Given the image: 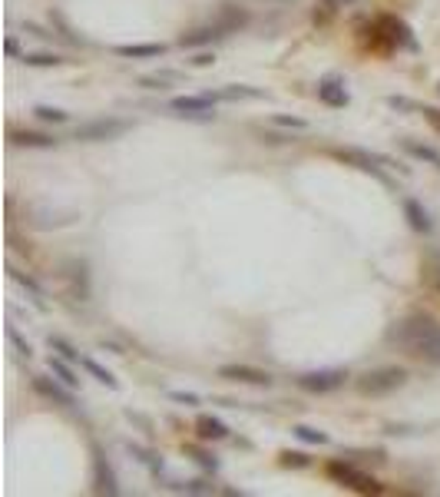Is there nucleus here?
Returning a JSON list of instances; mask_svg holds the SVG:
<instances>
[{
    "mask_svg": "<svg viewBox=\"0 0 440 497\" xmlns=\"http://www.w3.org/2000/svg\"><path fill=\"white\" fill-rule=\"evenodd\" d=\"M387 342L404 348L408 355H417L430 365H440V325L430 315H408L387 332Z\"/></svg>",
    "mask_w": 440,
    "mask_h": 497,
    "instance_id": "1",
    "label": "nucleus"
},
{
    "mask_svg": "<svg viewBox=\"0 0 440 497\" xmlns=\"http://www.w3.org/2000/svg\"><path fill=\"white\" fill-rule=\"evenodd\" d=\"M133 130L129 119H116V116H106V119H90L83 126L73 130V140H83V143H99V140H116L123 133Z\"/></svg>",
    "mask_w": 440,
    "mask_h": 497,
    "instance_id": "2",
    "label": "nucleus"
},
{
    "mask_svg": "<svg viewBox=\"0 0 440 497\" xmlns=\"http://www.w3.org/2000/svg\"><path fill=\"white\" fill-rule=\"evenodd\" d=\"M404 381H408V371H404V368H374V371H367V375L358 378V388L365 391V395H391V391H398Z\"/></svg>",
    "mask_w": 440,
    "mask_h": 497,
    "instance_id": "3",
    "label": "nucleus"
},
{
    "mask_svg": "<svg viewBox=\"0 0 440 497\" xmlns=\"http://www.w3.org/2000/svg\"><path fill=\"white\" fill-rule=\"evenodd\" d=\"M331 152L338 156V160L358 166L361 173L377 176L381 183H387V176H384V169H381V166H394V162L387 160V156H381V152H365V150H355V146H338V150H331Z\"/></svg>",
    "mask_w": 440,
    "mask_h": 497,
    "instance_id": "4",
    "label": "nucleus"
},
{
    "mask_svg": "<svg viewBox=\"0 0 440 497\" xmlns=\"http://www.w3.org/2000/svg\"><path fill=\"white\" fill-rule=\"evenodd\" d=\"M328 474L334 477V481H341L344 487H355V491H365V494H377L381 491V484H377L371 474H365V471H358L355 465H348V461H331L328 465Z\"/></svg>",
    "mask_w": 440,
    "mask_h": 497,
    "instance_id": "5",
    "label": "nucleus"
},
{
    "mask_svg": "<svg viewBox=\"0 0 440 497\" xmlns=\"http://www.w3.org/2000/svg\"><path fill=\"white\" fill-rule=\"evenodd\" d=\"M348 371L344 368H322V371H305L298 378V388L301 391H312V395H324V391H334L341 388Z\"/></svg>",
    "mask_w": 440,
    "mask_h": 497,
    "instance_id": "6",
    "label": "nucleus"
},
{
    "mask_svg": "<svg viewBox=\"0 0 440 497\" xmlns=\"http://www.w3.org/2000/svg\"><path fill=\"white\" fill-rule=\"evenodd\" d=\"M212 103H215V100L209 97V93H202V97H176V100L169 103V109H176L179 116L202 119V123H209V119H215Z\"/></svg>",
    "mask_w": 440,
    "mask_h": 497,
    "instance_id": "7",
    "label": "nucleus"
},
{
    "mask_svg": "<svg viewBox=\"0 0 440 497\" xmlns=\"http://www.w3.org/2000/svg\"><path fill=\"white\" fill-rule=\"evenodd\" d=\"M219 378L242 381V385H258V388H269V385H271V375H269V371H262V368H252V365H222V368H219Z\"/></svg>",
    "mask_w": 440,
    "mask_h": 497,
    "instance_id": "8",
    "label": "nucleus"
},
{
    "mask_svg": "<svg viewBox=\"0 0 440 497\" xmlns=\"http://www.w3.org/2000/svg\"><path fill=\"white\" fill-rule=\"evenodd\" d=\"M93 481H97V491L99 494H116V474H113V467L106 465V457L99 448H93Z\"/></svg>",
    "mask_w": 440,
    "mask_h": 497,
    "instance_id": "9",
    "label": "nucleus"
},
{
    "mask_svg": "<svg viewBox=\"0 0 440 497\" xmlns=\"http://www.w3.org/2000/svg\"><path fill=\"white\" fill-rule=\"evenodd\" d=\"M226 27L219 20H212V23H205V27H199V30H192V33H183L179 37V47H205V44H212V40H219V37H226Z\"/></svg>",
    "mask_w": 440,
    "mask_h": 497,
    "instance_id": "10",
    "label": "nucleus"
},
{
    "mask_svg": "<svg viewBox=\"0 0 440 497\" xmlns=\"http://www.w3.org/2000/svg\"><path fill=\"white\" fill-rule=\"evenodd\" d=\"M33 388L40 391V395H47L50 401H56V405H63V408H73V405H76V398L66 391L70 385L60 388V385H54V381H47V378H33Z\"/></svg>",
    "mask_w": 440,
    "mask_h": 497,
    "instance_id": "11",
    "label": "nucleus"
},
{
    "mask_svg": "<svg viewBox=\"0 0 440 497\" xmlns=\"http://www.w3.org/2000/svg\"><path fill=\"white\" fill-rule=\"evenodd\" d=\"M209 97H212L215 103H219V100H262V97H265V90L245 87V83H232V87L215 90V93H209Z\"/></svg>",
    "mask_w": 440,
    "mask_h": 497,
    "instance_id": "12",
    "label": "nucleus"
},
{
    "mask_svg": "<svg viewBox=\"0 0 440 497\" xmlns=\"http://www.w3.org/2000/svg\"><path fill=\"white\" fill-rule=\"evenodd\" d=\"M404 216H408L410 229H417V232H430L434 229V222H430L427 209L417 203V199H404Z\"/></svg>",
    "mask_w": 440,
    "mask_h": 497,
    "instance_id": "13",
    "label": "nucleus"
},
{
    "mask_svg": "<svg viewBox=\"0 0 440 497\" xmlns=\"http://www.w3.org/2000/svg\"><path fill=\"white\" fill-rule=\"evenodd\" d=\"M318 100L322 103H328V107H348V90L338 83V80H324L322 87H318Z\"/></svg>",
    "mask_w": 440,
    "mask_h": 497,
    "instance_id": "14",
    "label": "nucleus"
},
{
    "mask_svg": "<svg viewBox=\"0 0 440 497\" xmlns=\"http://www.w3.org/2000/svg\"><path fill=\"white\" fill-rule=\"evenodd\" d=\"M381 23L391 30V40H394V44H404L408 50H417V40L410 37V27L404 20H398V17H381Z\"/></svg>",
    "mask_w": 440,
    "mask_h": 497,
    "instance_id": "15",
    "label": "nucleus"
},
{
    "mask_svg": "<svg viewBox=\"0 0 440 497\" xmlns=\"http://www.w3.org/2000/svg\"><path fill=\"white\" fill-rule=\"evenodd\" d=\"M195 428H199V438H202V441H222L228 434L226 424L219 421V418H212V414H202V418L195 421Z\"/></svg>",
    "mask_w": 440,
    "mask_h": 497,
    "instance_id": "16",
    "label": "nucleus"
},
{
    "mask_svg": "<svg viewBox=\"0 0 440 497\" xmlns=\"http://www.w3.org/2000/svg\"><path fill=\"white\" fill-rule=\"evenodd\" d=\"M11 143L13 146H33V150H50L54 146V136H47V133H27V130H17L11 133Z\"/></svg>",
    "mask_w": 440,
    "mask_h": 497,
    "instance_id": "17",
    "label": "nucleus"
},
{
    "mask_svg": "<svg viewBox=\"0 0 440 497\" xmlns=\"http://www.w3.org/2000/svg\"><path fill=\"white\" fill-rule=\"evenodd\" d=\"M166 54L162 44H129V47H116V56H133V60H149V56Z\"/></svg>",
    "mask_w": 440,
    "mask_h": 497,
    "instance_id": "18",
    "label": "nucleus"
},
{
    "mask_svg": "<svg viewBox=\"0 0 440 497\" xmlns=\"http://www.w3.org/2000/svg\"><path fill=\"white\" fill-rule=\"evenodd\" d=\"M80 365L86 368V371H90V375H93V378L97 381H103V385H106V388H119V381L113 378V371H106V368L99 365V361H93V358H80Z\"/></svg>",
    "mask_w": 440,
    "mask_h": 497,
    "instance_id": "19",
    "label": "nucleus"
},
{
    "mask_svg": "<svg viewBox=\"0 0 440 497\" xmlns=\"http://www.w3.org/2000/svg\"><path fill=\"white\" fill-rule=\"evenodd\" d=\"M176 80H179V73H176V70H166V73L140 76V87H146V90H166L169 83H176Z\"/></svg>",
    "mask_w": 440,
    "mask_h": 497,
    "instance_id": "20",
    "label": "nucleus"
},
{
    "mask_svg": "<svg viewBox=\"0 0 440 497\" xmlns=\"http://www.w3.org/2000/svg\"><path fill=\"white\" fill-rule=\"evenodd\" d=\"M11 275H13V282H20L23 289L33 295V302H37V309H47V302H43V289L37 285V282L30 279V275H23V272H17V269H11Z\"/></svg>",
    "mask_w": 440,
    "mask_h": 497,
    "instance_id": "21",
    "label": "nucleus"
},
{
    "mask_svg": "<svg viewBox=\"0 0 440 497\" xmlns=\"http://www.w3.org/2000/svg\"><path fill=\"white\" fill-rule=\"evenodd\" d=\"M50 368H54V375L63 381V385H70V388H76V385H80V378L73 375V368L66 365V358H50Z\"/></svg>",
    "mask_w": 440,
    "mask_h": 497,
    "instance_id": "22",
    "label": "nucleus"
},
{
    "mask_svg": "<svg viewBox=\"0 0 440 497\" xmlns=\"http://www.w3.org/2000/svg\"><path fill=\"white\" fill-rule=\"evenodd\" d=\"M291 431H295V438H298V441H308V444H328V434L318 431V428H308V424H295Z\"/></svg>",
    "mask_w": 440,
    "mask_h": 497,
    "instance_id": "23",
    "label": "nucleus"
},
{
    "mask_svg": "<svg viewBox=\"0 0 440 497\" xmlns=\"http://www.w3.org/2000/svg\"><path fill=\"white\" fill-rule=\"evenodd\" d=\"M404 150H408V152H414V156H417V160L440 162V152L434 150V146H424V143H414V140H408V143H404Z\"/></svg>",
    "mask_w": 440,
    "mask_h": 497,
    "instance_id": "24",
    "label": "nucleus"
},
{
    "mask_svg": "<svg viewBox=\"0 0 440 497\" xmlns=\"http://www.w3.org/2000/svg\"><path fill=\"white\" fill-rule=\"evenodd\" d=\"M50 348L60 352V358H66V361H80V358H83L73 345H70V342H66V338H60V335H50Z\"/></svg>",
    "mask_w": 440,
    "mask_h": 497,
    "instance_id": "25",
    "label": "nucleus"
},
{
    "mask_svg": "<svg viewBox=\"0 0 440 497\" xmlns=\"http://www.w3.org/2000/svg\"><path fill=\"white\" fill-rule=\"evenodd\" d=\"M33 116L43 119V123H66L70 113H63V109H56V107H37L33 109Z\"/></svg>",
    "mask_w": 440,
    "mask_h": 497,
    "instance_id": "26",
    "label": "nucleus"
},
{
    "mask_svg": "<svg viewBox=\"0 0 440 497\" xmlns=\"http://www.w3.org/2000/svg\"><path fill=\"white\" fill-rule=\"evenodd\" d=\"M23 64L27 66H60L63 60L56 54H23Z\"/></svg>",
    "mask_w": 440,
    "mask_h": 497,
    "instance_id": "27",
    "label": "nucleus"
},
{
    "mask_svg": "<svg viewBox=\"0 0 440 497\" xmlns=\"http://www.w3.org/2000/svg\"><path fill=\"white\" fill-rule=\"evenodd\" d=\"M129 451L136 454V457H140L146 467H152V471H162V461H156V454H152V451H142L140 444H129Z\"/></svg>",
    "mask_w": 440,
    "mask_h": 497,
    "instance_id": "28",
    "label": "nucleus"
},
{
    "mask_svg": "<svg viewBox=\"0 0 440 497\" xmlns=\"http://www.w3.org/2000/svg\"><path fill=\"white\" fill-rule=\"evenodd\" d=\"M176 491H185V494H212L215 484H205V481H185V484H176Z\"/></svg>",
    "mask_w": 440,
    "mask_h": 497,
    "instance_id": "29",
    "label": "nucleus"
},
{
    "mask_svg": "<svg viewBox=\"0 0 440 497\" xmlns=\"http://www.w3.org/2000/svg\"><path fill=\"white\" fill-rule=\"evenodd\" d=\"M275 126H288V130H308V119L301 116H271Z\"/></svg>",
    "mask_w": 440,
    "mask_h": 497,
    "instance_id": "30",
    "label": "nucleus"
},
{
    "mask_svg": "<svg viewBox=\"0 0 440 497\" xmlns=\"http://www.w3.org/2000/svg\"><path fill=\"white\" fill-rule=\"evenodd\" d=\"M7 338H11L13 345H17V352H20L23 358H30V355H33V348L27 345V342H23V338H20V332H17V328H13V325H7Z\"/></svg>",
    "mask_w": 440,
    "mask_h": 497,
    "instance_id": "31",
    "label": "nucleus"
},
{
    "mask_svg": "<svg viewBox=\"0 0 440 497\" xmlns=\"http://www.w3.org/2000/svg\"><path fill=\"white\" fill-rule=\"evenodd\" d=\"M281 465H288V467H305L308 465V457L298 451H288V454H281Z\"/></svg>",
    "mask_w": 440,
    "mask_h": 497,
    "instance_id": "32",
    "label": "nucleus"
},
{
    "mask_svg": "<svg viewBox=\"0 0 440 497\" xmlns=\"http://www.w3.org/2000/svg\"><path fill=\"white\" fill-rule=\"evenodd\" d=\"M172 401H183V405H199V395H192V391H169Z\"/></svg>",
    "mask_w": 440,
    "mask_h": 497,
    "instance_id": "33",
    "label": "nucleus"
},
{
    "mask_svg": "<svg viewBox=\"0 0 440 497\" xmlns=\"http://www.w3.org/2000/svg\"><path fill=\"white\" fill-rule=\"evenodd\" d=\"M189 454H195V461H199V465L202 467H209V471H215V457H209V454H202V451H195V448H189Z\"/></svg>",
    "mask_w": 440,
    "mask_h": 497,
    "instance_id": "34",
    "label": "nucleus"
},
{
    "mask_svg": "<svg viewBox=\"0 0 440 497\" xmlns=\"http://www.w3.org/2000/svg\"><path fill=\"white\" fill-rule=\"evenodd\" d=\"M424 116H427V123L434 126V130L440 133V109H434V107H424Z\"/></svg>",
    "mask_w": 440,
    "mask_h": 497,
    "instance_id": "35",
    "label": "nucleus"
},
{
    "mask_svg": "<svg viewBox=\"0 0 440 497\" xmlns=\"http://www.w3.org/2000/svg\"><path fill=\"white\" fill-rule=\"evenodd\" d=\"M192 64H195V66H212V64H215V56H212V54H199V56L192 60Z\"/></svg>",
    "mask_w": 440,
    "mask_h": 497,
    "instance_id": "36",
    "label": "nucleus"
},
{
    "mask_svg": "<svg viewBox=\"0 0 440 497\" xmlns=\"http://www.w3.org/2000/svg\"><path fill=\"white\" fill-rule=\"evenodd\" d=\"M387 103H391V107H398V109H414V107L408 103V100H401V97H391Z\"/></svg>",
    "mask_w": 440,
    "mask_h": 497,
    "instance_id": "37",
    "label": "nucleus"
},
{
    "mask_svg": "<svg viewBox=\"0 0 440 497\" xmlns=\"http://www.w3.org/2000/svg\"><path fill=\"white\" fill-rule=\"evenodd\" d=\"M4 50H7L11 56H17V40H13V37H7V40H4Z\"/></svg>",
    "mask_w": 440,
    "mask_h": 497,
    "instance_id": "38",
    "label": "nucleus"
},
{
    "mask_svg": "<svg viewBox=\"0 0 440 497\" xmlns=\"http://www.w3.org/2000/svg\"><path fill=\"white\" fill-rule=\"evenodd\" d=\"M344 4H355V0H328V7H344Z\"/></svg>",
    "mask_w": 440,
    "mask_h": 497,
    "instance_id": "39",
    "label": "nucleus"
},
{
    "mask_svg": "<svg viewBox=\"0 0 440 497\" xmlns=\"http://www.w3.org/2000/svg\"><path fill=\"white\" fill-rule=\"evenodd\" d=\"M437 166H440V162H437Z\"/></svg>",
    "mask_w": 440,
    "mask_h": 497,
    "instance_id": "40",
    "label": "nucleus"
}]
</instances>
